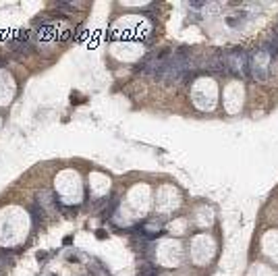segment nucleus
I'll return each instance as SVG.
<instances>
[{"label": "nucleus", "instance_id": "nucleus-4", "mask_svg": "<svg viewBox=\"0 0 278 276\" xmlns=\"http://www.w3.org/2000/svg\"><path fill=\"white\" fill-rule=\"evenodd\" d=\"M245 19H247V15H245V12H237V15L226 17L224 21H226V25H228V27H232V29H241V27L245 25Z\"/></svg>", "mask_w": 278, "mask_h": 276}, {"label": "nucleus", "instance_id": "nucleus-2", "mask_svg": "<svg viewBox=\"0 0 278 276\" xmlns=\"http://www.w3.org/2000/svg\"><path fill=\"white\" fill-rule=\"evenodd\" d=\"M29 40H31V31H19L11 42L12 50H15V52H23L25 48L29 46Z\"/></svg>", "mask_w": 278, "mask_h": 276}, {"label": "nucleus", "instance_id": "nucleus-5", "mask_svg": "<svg viewBox=\"0 0 278 276\" xmlns=\"http://www.w3.org/2000/svg\"><path fill=\"white\" fill-rule=\"evenodd\" d=\"M162 272V268H158L156 264H151V262H148V264H143L141 268H139V276H156Z\"/></svg>", "mask_w": 278, "mask_h": 276}, {"label": "nucleus", "instance_id": "nucleus-6", "mask_svg": "<svg viewBox=\"0 0 278 276\" xmlns=\"http://www.w3.org/2000/svg\"><path fill=\"white\" fill-rule=\"evenodd\" d=\"M2 65H4V58H0V67H2Z\"/></svg>", "mask_w": 278, "mask_h": 276}, {"label": "nucleus", "instance_id": "nucleus-3", "mask_svg": "<svg viewBox=\"0 0 278 276\" xmlns=\"http://www.w3.org/2000/svg\"><path fill=\"white\" fill-rule=\"evenodd\" d=\"M29 212H31V220H33L35 226H37L40 222H44V218H46V208L40 206L37 201H33V204L29 206Z\"/></svg>", "mask_w": 278, "mask_h": 276}, {"label": "nucleus", "instance_id": "nucleus-1", "mask_svg": "<svg viewBox=\"0 0 278 276\" xmlns=\"http://www.w3.org/2000/svg\"><path fill=\"white\" fill-rule=\"evenodd\" d=\"M262 52H264L270 60H276L278 58V31L276 29H274V33L262 44Z\"/></svg>", "mask_w": 278, "mask_h": 276}]
</instances>
